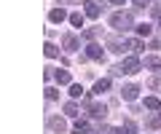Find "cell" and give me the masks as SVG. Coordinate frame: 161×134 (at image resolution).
Listing matches in <instances>:
<instances>
[{"mask_svg": "<svg viewBox=\"0 0 161 134\" xmlns=\"http://www.w3.org/2000/svg\"><path fill=\"white\" fill-rule=\"evenodd\" d=\"M140 70H142V62H140L137 56H126L113 72L115 75H134V72H140Z\"/></svg>", "mask_w": 161, "mask_h": 134, "instance_id": "1", "label": "cell"}, {"mask_svg": "<svg viewBox=\"0 0 161 134\" xmlns=\"http://www.w3.org/2000/svg\"><path fill=\"white\" fill-rule=\"evenodd\" d=\"M110 27L118 29V32L132 29V13H113V16H110Z\"/></svg>", "mask_w": 161, "mask_h": 134, "instance_id": "2", "label": "cell"}, {"mask_svg": "<svg viewBox=\"0 0 161 134\" xmlns=\"http://www.w3.org/2000/svg\"><path fill=\"white\" fill-rule=\"evenodd\" d=\"M83 11H86L89 19H97L99 13H102V8H99V3H94V0H86V3H83Z\"/></svg>", "mask_w": 161, "mask_h": 134, "instance_id": "3", "label": "cell"}, {"mask_svg": "<svg viewBox=\"0 0 161 134\" xmlns=\"http://www.w3.org/2000/svg\"><path fill=\"white\" fill-rule=\"evenodd\" d=\"M86 56L94 59V62H102V56H105V54H102V46H97V43H89V46H86Z\"/></svg>", "mask_w": 161, "mask_h": 134, "instance_id": "4", "label": "cell"}, {"mask_svg": "<svg viewBox=\"0 0 161 134\" xmlns=\"http://www.w3.org/2000/svg\"><path fill=\"white\" fill-rule=\"evenodd\" d=\"M137 94H140V86H134V83H129V86L121 88V97L126 99V102H134V99H137Z\"/></svg>", "mask_w": 161, "mask_h": 134, "instance_id": "5", "label": "cell"}, {"mask_svg": "<svg viewBox=\"0 0 161 134\" xmlns=\"http://www.w3.org/2000/svg\"><path fill=\"white\" fill-rule=\"evenodd\" d=\"M62 46H64V51H78L80 43H78V38H75V35H64L62 38Z\"/></svg>", "mask_w": 161, "mask_h": 134, "instance_id": "6", "label": "cell"}, {"mask_svg": "<svg viewBox=\"0 0 161 134\" xmlns=\"http://www.w3.org/2000/svg\"><path fill=\"white\" fill-rule=\"evenodd\" d=\"M48 19H51L54 24H62L64 19H70V16H67V11H64V8H54V11L48 13Z\"/></svg>", "mask_w": 161, "mask_h": 134, "instance_id": "7", "label": "cell"}, {"mask_svg": "<svg viewBox=\"0 0 161 134\" xmlns=\"http://www.w3.org/2000/svg\"><path fill=\"white\" fill-rule=\"evenodd\" d=\"M89 113H92L94 118H105V115H108V107L99 105V102H92V105H89Z\"/></svg>", "mask_w": 161, "mask_h": 134, "instance_id": "8", "label": "cell"}, {"mask_svg": "<svg viewBox=\"0 0 161 134\" xmlns=\"http://www.w3.org/2000/svg\"><path fill=\"white\" fill-rule=\"evenodd\" d=\"M145 67L153 72H161V59L158 56H145Z\"/></svg>", "mask_w": 161, "mask_h": 134, "instance_id": "9", "label": "cell"}, {"mask_svg": "<svg viewBox=\"0 0 161 134\" xmlns=\"http://www.w3.org/2000/svg\"><path fill=\"white\" fill-rule=\"evenodd\" d=\"M48 129L62 134V131H64V121H62V118H48Z\"/></svg>", "mask_w": 161, "mask_h": 134, "instance_id": "10", "label": "cell"}, {"mask_svg": "<svg viewBox=\"0 0 161 134\" xmlns=\"http://www.w3.org/2000/svg\"><path fill=\"white\" fill-rule=\"evenodd\" d=\"M108 88H110V78H102V81L94 83V94H105Z\"/></svg>", "mask_w": 161, "mask_h": 134, "instance_id": "11", "label": "cell"}, {"mask_svg": "<svg viewBox=\"0 0 161 134\" xmlns=\"http://www.w3.org/2000/svg\"><path fill=\"white\" fill-rule=\"evenodd\" d=\"M54 78H57L59 86H70V72L67 70H57V75H54Z\"/></svg>", "mask_w": 161, "mask_h": 134, "instance_id": "12", "label": "cell"}, {"mask_svg": "<svg viewBox=\"0 0 161 134\" xmlns=\"http://www.w3.org/2000/svg\"><path fill=\"white\" fill-rule=\"evenodd\" d=\"M145 107L148 110H161V99L158 97H145Z\"/></svg>", "mask_w": 161, "mask_h": 134, "instance_id": "13", "label": "cell"}, {"mask_svg": "<svg viewBox=\"0 0 161 134\" xmlns=\"http://www.w3.org/2000/svg\"><path fill=\"white\" fill-rule=\"evenodd\" d=\"M73 134H89V123H86V121H78V123L73 126Z\"/></svg>", "mask_w": 161, "mask_h": 134, "instance_id": "14", "label": "cell"}, {"mask_svg": "<svg viewBox=\"0 0 161 134\" xmlns=\"http://www.w3.org/2000/svg\"><path fill=\"white\" fill-rule=\"evenodd\" d=\"M64 113H67L70 118H75V115H78L80 110H78V105H75V102H67V105H64Z\"/></svg>", "mask_w": 161, "mask_h": 134, "instance_id": "15", "label": "cell"}, {"mask_svg": "<svg viewBox=\"0 0 161 134\" xmlns=\"http://www.w3.org/2000/svg\"><path fill=\"white\" fill-rule=\"evenodd\" d=\"M70 24L73 27H83V13H70Z\"/></svg>", "mask_w": 161, "mask_h": 134, "instance_id": "16", "label": "cell"}, {"mask_svg": "<svg viewBox=\"0 0 161 134\" xmlns=\"http://www.w3.org/2000/svg\"><path fill=\"white\" fill-rule=\"evenodd\" d=\"M43 48H46V56H51V59H54V56H59V48L54 46V43H46Z\"/></svg>", "mask_w": 161, "mask_h": 134, "instance_id": "17", "label": "cell"}, {"mask_svg": "<svg viewBox=\"0 0 161 134\" xmlns=\"http://www.w3.org/2000/svg\"><path fill=\"white\" fill-rule=\"evenodd\" d=\"M140 48H142V43H140V40H134V38H132V40H126V51H140Z\"/></svg>", "mask_w": 161, "mask_h": 134, "instance_id": "18", "label": "cell"}, {"mask_svg": "<svg viewBox=\"0 0 161 134\" xmlns=\"http://www.w3.org/2000/svg\"><path fill=\"white\" fill-rule=\"evenodd\" d=\"M137 32H140L142 38H148L150 32H153V27H150V24H140V27H137Z\"/></svg>", "mask_w": 161, "mask_h": 134, "instance_id": "19", "label": "cell"}, {"mask_svg": "<svg viewBox=\"0 0 161 134\" xmlns=\"http://www.w3.org/2000/svg\"><path fill=\"white\" fill-rule=\"evenodd\" d=\"M70 94H73V97H80V94H83V88H80L78 83H73V86H70Z\"/></svg>", "mask_w": 161, "mask_h": 134, "instance_id": "20", "label": "cell"}, {"mask_svg": "<svg viewBox=\"0 0 161 134\" xmlns=\"http://www.w3.org/2000/svg\"><path fill=\"white\" fill-rule=\"evenodd\" d=\"M150 88H158V94H161V78H153L150 81Z\"/></svg>", "mask_w": 161, "mask_h": 134, "instance_id": "21", "label": "cell"}, {"mask_svg": "<svg viewBox=\"0 0 161 134\" xmlns=\"http://www.w3.org/2000/svg\"><path fill=\"white\" fill-rule=\"evenodd\" d=\"M124 129H126V131H129V134H134V129H137V126H134V123H132V121H126V123H124Z\"/></svg>", "mask_w": 161, "mask_h": 134, "instance_id": "22", "label": "cell"}, {"mask_svg": "<svg viewBox=\"0 0 161 134\" xmlns=\"http://www.w3.org/2000/svg\"><path fill=\"white\" fill-rule=\"evenodd\" d=\"M46 97L48 99H57V88H46Z\"/></svg>", "mask_w": 161, "mask_h": 134, "instance_id": "23", "label": "cell"}, {"mask_svg": "<svg viewBox=\"0 0 161 134\" xmlns=\"http://www.w3.org/2000/svg\"><path fill=\"white\" fill-rule=\"evenodd\" d=\"M134 3H137L140 8H145V6H150V0H134Z\"/></svg>", "mask_w": 161, "mask_h": 134, "instance_id": "24", "label": "cell"}, {"mask_svg": "<svg viewBox=\"0 0 161 134\" xmlns=\"http://www.w3.org/2000/svg\"><path fill=\"white\" fill-rule=\"evenodd\" d=\"M113 134H129V131H126L124 126H121V129H113Z\"/></svg>", "mask_w": 161, "mask_h": 134, "instance_id": "25", "label": "cell"}, {"mask_svg": "<svg viewBox=\"0 0 161 134\" xmlns=\"http://www.w3.org/2000/svg\"><path fill=\"white\" fill-rule=\"evenodd\" d=\"M97 134H110V129H108V126H102V129H99Z\"/></svg>", "mask_w": 161, "mask_h": 134, "instance_id": "26", "label": "cell"}, {"mask_svg": "<svg viewBox=\"0 0 161 134\" xmlns=\"http://www.w3.org/2000/svg\"><path fill=\"white\" fill-rule=\"evenodd\" d=\"M110 3H113V6H124V3H126V0H110Z\"/></svg>", "mask_w": 161, "mask_h": 134, "instance_id": "27", "label": "cell"}, {"mask_svg": "<svg viewBox=\"0 0 161 134\" xmlns=\"http://www.w3.org/2000/svg\"><path fill=\"white\" fill-rule=\"evenodd\" d=\"M158 27H161V16H158Z\"/></svg>", "mask_w": 161, "mask_h": 134, "instance_id": "28", "label": "cell"}, {"mask_svg": "<svg viewBox=\"0 0 161 134\" xmlns=\"http://www.w3.org/2000/svg\"><path fill=\"white\" fill-rule=\"evenodd\" d=\"M158 115H161V113H158Z\"/></svg>", "mask_w": 161, "mask_h": 134, "instance_id": "29", "label": "cell"}]
</instances>
